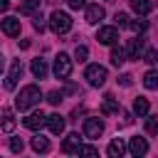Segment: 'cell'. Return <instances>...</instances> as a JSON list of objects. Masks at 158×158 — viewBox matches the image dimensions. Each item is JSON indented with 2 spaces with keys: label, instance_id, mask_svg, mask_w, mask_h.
Instances as JSON below:
<instances>
[{
  "label": "cell",
  "instance_id": "7",
  "mask_svg": "<svg viewBox=\"0 0 158 158\" xmlns=\"http://www.w3.org/2000/svg\"><path fill=\"white\" fill-rule=\"evenodd\" d=\"M101 133H104L101 118H84V136L86 138H99Z\"/></svg>",
  "mask_w": 158,
  "mask_h": 158
},
{
  "label": "cell",
  "instance_id": "13",
  "mask_svg": "<svg viewBox=\"0 0 158 158\" xmlns=\"http://www.w3.org/2000/svg\"><path fill=\"white\" fill-rule=\"evenodd\" d=\"M104 15H106V10L101 5H89L86 7V22H91V25H96L99 20H104Z\"/></svg>",
  "mask_w": 158,
  "mask_h": 158
},
{
  "label": "cell",
  "instance_id": "16",
  "mask_svg": "<svg viewBox=\"0 0 158 158\" xmlns=\"http://www.w3.org/2000/svg\"><path fill=\"white\" fill-rule=\"evenodd\" d=\"M106 153H109L111 158H121V156L126 153V146H123V141H121V138H114V141L109 143V148H106Z\"/></svg>",
  "mask_w": 158,
  "mask_h": 158
},
{
  "label": "cell",
  "instance_id": "31",
  "mask_svg": "<svg viewBox=\"0 0 158 158\" xmlns=\"http://www.w3.org/2000/svg\"><path fill=\"white\" fill-rule=\"evenodd\" d=\"M143 59H146L148 64H156V62H158V52H156V49H148V52L143 54Z\"/></svg>",
  "mask_w": 158,
  "mask_h": 158
},
{
  "label": "cell",
  "instance_id": "3",
  "mask_svg": "<svg viewBox=\"0 0 158 158\" xmlns=\"http://www.w3.org/2000/svg\"><path fill=\"white\" fill-rule=\"evenodd\" d=\"M106 67H101V64H89L86 67V72H84V79L91 84V86H104V81H106Z\"/></svg>",
  "mask_w": 158,
  "mask_h": 158
},
{
  "label": "cell",
  "instance_id": "25",
  "mask_svg": "<svg viewBox=\"0 0 158 158\" xmlns=\"http://www.w3.org/2000/svg\"><path fill=\"white\" fill-rule=\"evenodd\" d=\"M146 133H151V136L158 133V116H148V121H146Z\"/></svg>",
  "mask_w": 158,
  "mask_h": 158
},
{
  "label": "cell",
  "instance_id": "33",
  "mask_svg": "<svg viewBox=\"0 0 158 158\" xmlns=\"http://www.w3.org/2000/svg\"><path fill=\"white\" fill-rule=\"evenodd\" d=\"M32 25H35V30H37V32H42V30H44V22H42V15H35V20H32Z\"/></svg>",
  "mask_w": 158,
  "mask_h": 158
},
{
  "label": "cell",
  "instance_id": "11",
  "mask_svg": "<svg viewBox=\"0 0 158 158\" xmlns=\"http://www.w3.org/2000/svg\"><path fill=\"white\" fill-rule=\"evenodd\" d=\"M0 30H2L7 37H17V35H20V20H17V17H5V20L0 22Z\"/></svg>",
  "mask_w": 158,
  "mask_h": 158
},
{
  "label": "cell",
  "instance_id": "19",
  "mask_svg": "<svg viewBox=\"0 0 158 158\" xmlns=\"http://www.w3.org/2000/svg\"><path fill=\"white\" fill-rule=\"evenodd\" d=\"M133 114L136 116H148V99L146 96H138L133 101Z\"/></svg>",
  "mask_w": 158,
  "mask_h": 158
},
{
  "label": "cell",
  "instance_id": "17",
  "mask_svg": "<svg viewBox=\"0 0 158 158\" xmlns=\"http://www.w3.org/2000/svg\"><path fill=\"white\" fill-rule=\"evenodd\" d=\"M116 111H118V101H116L111 94H106V96H104V101H101V114H106V116H109V114H116Z\"/></svg>",
  "mask_w": 158,
  "mask_h": 158
},
{
  "label": "cell",
  "instance_id": "35",
  "mask_svg": "<svg viewBox=\"0 0 158 158\" xmlns=\"http://www.w3.org/2000/svg\"><path fill=\"white\" fill-rule=\"evenodd\" d=\"M118 81H121V86H131L133 77H131V74H121V77H118Z\"/></svg>",
  "mask_w": 158,
  "mask_h": 158
},
{
  "label": "cell",
  "instance_id": "30",
  "mask_svg": "<svg viewBox=\"0 0 158 158\" xmlns=\"http://www.w3.org/2000/svg\"><path fill=\"white\" fill-rule=\"evenodd\" d=\"M47 101H49V104H54V106H57V104H59V101H62V91H49V94H47Z\"/></svg>",
  "mask_w": 158,
  "mask_h": 158
},
{
  "label": "cell",
  "instance_id": "26",
  "mask_svg": "<svg viewBox=\"0 0 158 158\" xmlns=\"http://www.w3.org/2000/svg\"><path fill=\"white\" fill-rule=\"evenodd\" d=\"M128 25H131V30L138 32V35H143V32L148 30V22H146V20H133V22H128Z\"/></svg>",
  "mask_w": 158,
  "mask_h": 158
},
{
  "label": "cell",
  "instance_id": "36",
  "mask_svg": "<svg viewBox=\"0 0 158 158\" xmlns=\"http://www.w3.org/2000/svg\"><path fill=\"white\" fill-rule=\"evenodd\" d=\"M10 7V0H0V12H5Z\"/></svg>",
  "mask_w": 158,
  "mask_h": 158
},
{
  "label": "cell",
  "instance_id": "24",
  "mask_svg": "<svg viewBox=\"0 0 158 158\" xmlns=\"http://www.w3.org/2000/svg\"><path fill=\"white\" fill-rule=\"evenodd\" d=\"M35 10H40V0H25L20 5V15H32Z\"/></svg>",
  "mask_w": 158,
  "mask_h": 158
},
{
  "label": "cell",
  "instance_id": "22",
  "mask_svg": "<svg viewBox=\"0 0 158 158\" xmlns=\"http://www.w3.org/2000/svg\"><path fill=\"white\" fill-rule=\"evenodd\" d=\"M32 151H37V153H47V151H49V141H47L44 136H35V138H32Z\"/></svg>",
  "mask_w": 158,
  "mask_h": 158
},
{
  "label": "cell",
  "instance_id": "28",
  "mask_svg": "<svg viewBox=\"0 0 158 158\" xmlns=\"http://www.w3.org/2000/svg\"><path fill=\"white\" fill-rule=\"evenodd\" d=\"M77 153H79V156H99V151H96L94 146H81V143H79V148H77Z\"/></svg>",
  "mask_w": 158,
  "mask_h": 158
},
{
  "label": "cell",
  "instance_id": "34",
  "mask_svg": "<svg viewBox=\"0 0 158 158\" xmlns=\"http://www.w3.org/2000/svg\"><path fill=\"white\" fill-rule=\"evenodd\" d=\"M67 5H69L72 10H79V7H84V5H86V0H67Z\"/></svg>",
  "mask_w": 158,
  "mask_h": 158
},
{
  "label": "cell",
  "instance_id": "29",
  "mask_svg": "<svg viewBox=\"0 0 158 158\" xmlns=\"http://www.w3.org/2000/svg\"><path fill=\"white\" fill-rule=\"evenodd\" d=\"M22 148H25L22 138H10V151L12 153H22Z\"/></svg>",
  "mask_w": 158,
  "mask_h": 158
},
{
  "label": "cell",
  "instance_id": "1",
  "mask_svg": "<svg viewBox=\"0 0 158 158\" xmlns=\"http://www.w3.org/2000/svg\"><path fill=\"white\" fill-rule=\"evenodd\" d=\"M40 99H42L40 86H37V84H27V86L20 89V94H17V99H15V109H17V111H27V109H32L35 104H40Z\"/></svg>",
  "mask_w": 158,
  "mask_h": 158
},
{
  "label": "cell",
  "instance_id": "14",
  "mask_svg": "<svg viewBox=\"0 0 158 158\" xmlns=\"http://www.w3.org/2000/svg\"><path fill=\"white\" fill-rule=\"evenodd\" d=\"M30 69H32V77H35V79H44V77H47V62H44L42 57L32 59V67H30Z\"/></svg>",
  "mask_w": 158,
  "mask_h": 158
},
{
  "label": "cell",
  "instance_id": "10",
  "mask_svg": "<svg viewBox=\"0 0 158 158\" xmlns=\"http://www.w3.org/2000/svg\"><path fill=\"white\" fill-rule=\"evenodd\" d=\"M44 123H47L49 133H54V136H59V133L64 131V116H59V114H49V116L44 118Z\"/></svg>",
  "mask_w": 158,
  "mask_h": 158
},
{
  "label": "cell",
  "instance_id": "18",
  "mask_svg": "<svg viewBox=\"0 0 158 158\" xmlns=\"http://www.w3.org/2000/svg\"><path fill=\"white\" fill-rule=\"evenodd\" d=\"M128 2H131V10H133L136 15H141V17L151 12V2H148V0H128Z\"/></svg>",
  "mask_w": 158,
  "mask_h": 158
},
{
  "label": "cell",
  "instance_id": "9",
  "mask_svg": "<svg viewBox=\"0 0 158 158\" xmlns=\"http://www.w3.org/2000/svg\"><path fill=\"white\" fill-rule=\"evenodd\" d=\"M128 153H131V156H146V153H148V141L141 138V136H133V138L128 141Z\"/></svg>",
  "mask_w": 158,
  "mask_h": 158
},
{
  "label": "cell",
  "instance_id": "4",
  "mask_svg": "<svg viewBox=\"0 0 158 158\" xmlns=\"http://www.w3.org/2000/svg\"><path fill=\"white\" fill-rule=\"evenodd\" d=\"M69 74H72V59H69V54L59 52L54 57V77L57 79H67Z\"/></svg>",
  "mask_w": 158,
  "mask_h": 158
},
{
  "label": "cell",
  "instance_id": "15",
  "mask_svg": "<svg viewBox=\"0 0 158 158\" xmlns=\"http://www.w3.org/2000/svg\"><path fill=\"white\" fill-rule=\"evenodd\" d=\"M79 143H81V138H79V133H69V136L64 138V143H62V151H64V153H77V148H79Z\"/></svg>",
  "mask_w": 158,
  "mask_h": 158
},
{
  "label": "cell",
  "instance_id": "6",
  "mask_svg": "<svg viewBox=\"0 0 158 158\" xmlns=\"http://www.w3.org/2000/svg\"><path fill=\"white\" fill-rule=\"evenodd\" d=\"M96 40H99V44H114V42L118 40V30L111 27V25H104V27H99Z\"/></svg>",
  "mask_w": 158,
  "mask_h": 158
},
{
  "label": "cell",
  "instance_id": "27",
  "mask_svg": "<svg viewBox=\"0 0 158 158\" xmlns=\"http://www.w3.org/2000/svg\"><path fill=\"white\" fill-rule=\"evenodd\" d=\"M86 57H89V49H86L84 44H77V49H74V59H79V62H86Z\"/></svg>",
  "mask_w": 158,
  "mask_h": 158
},
{
  "label": "cell",
  "instance_id": "23",
  "mask_svg": "<svg viewBox=\"0 0 158 158\" xmlns=\"http://www.w3.org/2000/svg\"><path fill=\"white\" fill-rule=\"evenodd\" d=\"M143 86H146V89H158V72H156V69L146 72V77H143Z\"/></svg>",
  "mask_w": 158,
  "mask_h": 158
},
{
  "label": "cell",
  "instance_id": "2",
  "mask_svg": "<svg viewBox=\"0 0 158 158\" xmlns=\"http://www.w3.org/2000/svg\"><path fill=\"white\" fill-rule=\"evenodd\" d=\"M49 27H52V32H57V35H67V32L72 30V17H69L64 10H54V12L49 15Z\"/></svg>",
  "mask_w": 158,
  "mask_h": 158
},
{
  "label": "cell",
  "instance_id": "32",
  "mask_svg": "<svg viewBox=\"0 0 158 158\" xmlns=\"http://www.w3.org/2000/svg\"><path fill=\"white\" fill-rule=\"evenodd\" d=\"M116 25H118V27H126V25H128V15H126V12H116Z\"/></svg>",
  "mask_w": 158,
  "mask_h": 158
},
{
  "label": "cell",
  "instance_id": "5",
  "mask_svg": "<svg viewBox=\"0 0 158 158\" xmlns=\"http://www.w3.org/2000/svg\"><path fill=\"white\" fill-rule=\"evenodd\" d=\"M20 77H22V62H20V59H15V62L10 64L7 77H5V89H7V91H12V89L17 86V81H20Z\"/></svg>",
  "mask_w": 158,
  "mask_h": 158
},
{
  "label": "cell",
  "instance_id": "37",
  "mask_svg": "<svg viewBox=\"0 0 158 158\" xmlns=\"http://www.w3.org/2000/svg\"><path fill=\"white\" fill-rule=\"evenodd\" d=\"M131 121H133L131 114H123V126H131Z\"/></svg>",
  "mask_w": 158,
  "mask_h": 158
},
{
  "label": "cell",
  "instance_id": "20",
  "mask_svg": "<svg viewBox=\"0 0 158 158\" xmlns=\"http://www.w3.org/2000/svg\"><path fill=\"white\" fill-rule=\"evenodd\" d=\"M2 131H5V133H12V131H15V116H12L10 109L2 111Z\"/></svg>",
  "mask_w": 158,
  "mask_h": 158
},
{
  "label": "cell",
  "instance_id": "21",
  "mask_svg": "<svg viewBox=\"0 0 158 158\" xmlns=\"http://www.w3.org/2000/svg\"><path fill=\"white\" fill-rule=\"evenodd\" d=\"M126 62V49H121V47H111V64L114 67H121Z\"/></svg>",
  "mask_w": 158,
  "mask_h": 158
},
{
  "label": "cell",
  "instance_id": "12",
  "mask_svg": "<svg viewBox=\"0 0 158 158\" xmlns=\"http://www.w3.org/2000/svg\"><path fill=\"white\" fill-rule=\"evenodd\" d=\"M44 118H47V116H44L42 111H35V114H30V116H27L22 123H25V128L37 131V128H42V126H44Z\"/></svg>",
  "mask_w": 158,
  "mask_h": 158
},
{
  "label": "cell",
  "instance_id": "8",
  "mask_svg": "<svg viewBox=\"0 0 158 158\" xmlns=\"http://www.w3.org/2000/svg\"><path fill=\"white\" fill-rule=\"evenodd\" d=\"M143 49H146L143 40H128V44H126V59H141Z\"/></svg>",
  "mask_w": 158,
  "mask_h": 158
},
{
  "label": "cell",
  "instance_id": "38",
  "mask_svg": "<svg viewBox=\"0 0 158 158\" xmlns=\"http://www.w3.org/2000/svg\"><path fill=\"white\" fill-rule=\"evenodd\" d=\"M0 74H2V59H0Z\"/></svg>",
  "mask_w": 158,
  "mask_h": 158
}]
</instances>
